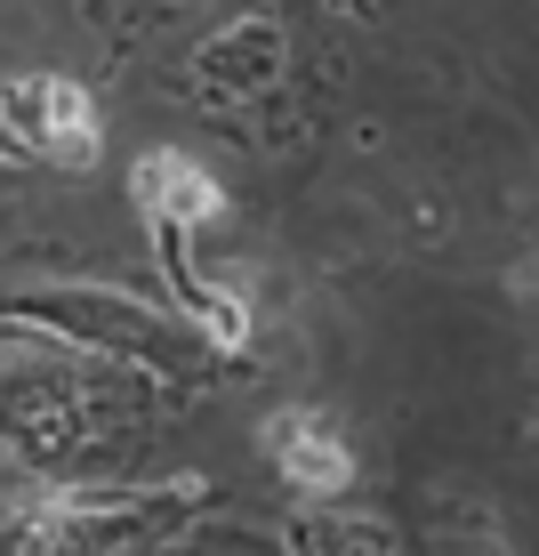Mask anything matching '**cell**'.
<instances>
[{"label": "cell", "mask_w": 539, "mask_h": 556, "mask_svg": "<svg viewBox=\"0 0 539 556\" xmlns=\"http://www.w3.org/2000/svg\"><path fill=\"white\" fill-rule=\"evenodd\" d=\"M145 532H162V508L145 516V501H56L16 516L0 556H129Z\"/></svg>", "instance_id": "cell-2"}, {"label": "cell", "mask_w": 539, "mask_h": 556, "mask_svg": "<svg viewBox=\"0 0 539 556\" xmlns=\"http://www.w3.org/2000/svg\"><path fill=\"white\" fill-rule=\"evenodd\" d=\"M138 202H145V218H153V226H169V235L226 210L218 178H209L194 153H145V162H138Z\"/></svg>", "instance_id": "cell-4"}, {"label": "cell", "mask_w": 539, "mask_h": 556, "mask_svg": "<svg viewBox=\"0 0 539 556\" xmlns=\"http://www.w3.org/2000/svg\"><path fill=\"white\" fill-rule=\"evenodd\" d=\"M266 444H274V468L291 476L298 492H346V484H355V452H346V435L322 412H306V404L266 419Z\"/></svg>", "instance_id": "cell-3"}, {"label": "cell", "mask_w": 539, "mask_h": 556, "mask_svg": "<svg viewBox=\"0 0 539 556\" xmlns=\"http://www.w3.org/2000/svg\"><path fill=\"white\" fill-rule=\"evenodd\" d=\"M0 129H9V153H41V162H65V169L98 162V105H89V89L56 81V73L0 89Z\"/></svg>", "instance_id": "cell-1"}, {"label": "cell", "mask_w": 539, "mask_h": 556, "mask_svg": "<svg viewBox=\"0 0 539 556\" xmlns=\"http://www.w3.org/2000/svg\"><path fill=\"white\" fill-rule=\"evenodd\" d=\"M298 548L306 556H395V532L378 516H315L298 532Z\"/></svg>", "instance_id": "cell-5"}]
</instances>
